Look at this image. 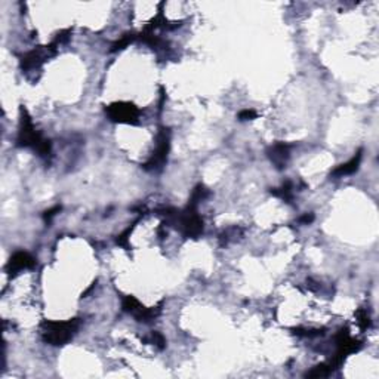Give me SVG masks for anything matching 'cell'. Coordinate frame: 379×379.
Segmentation results:
<instances>
[{
  "label": "cell",
  "instance_id": "6da1fadb",
  "mask_svg": "<svg viewBox=\"0 0 379 379\" xmlns=\"http://www.w3.org/2000/svg\"><path fill=\"white\" fill-rule=\"evenodd\" d=\"M22 117H21V129L18 135V145L21 147H31L34 148L40 156H47L50 154V142L44 139L33 126V122L27 113V110H21Z\"/></svg>",
  "mask_w": 379,
  "mask_h": 379
},
{
  "label": "cell",
  "instance_id": "7a4b0ae2",
  "mask_svg": "<svg viewBox=\"0 0 379 379\" xmlns=\"http://www.w3.org/2000/svg\"><path fill=\"white\" fill-rule=\"evenodd\" d=\"M79 319L67 322H43V341L50 345H64L76 335L79 329Z\"/></svg>",
  "mask_w": 379,
  "mask_h": 379
},
{
  "label": "cell",
  "instance_id": "3957f363",
  "mask_svg": "<svg viewBox=\"0 0 379 379\" xmlns=\"http://www.w3.org/2000/svg\"><path fill=\"white\" fill-rule=\"evenodd\" d=\"M169 222L179 227V230L184 233L185 237L197 239L203 233V219L197 213L196 206H191V205H188L185 211L176 212Z\"/></svg>",
  "mask_w": 379,
  "mask_h": 379
},
{
  "label": "cell",
  "instance_id": "277c9868",
  "mask_svg": "<svg viewBox=\"0 0 379 379\" xmlns=\"http://www.w3.org/2000/svg\"><path fill=\"white\" fill-rule=\"evenodd\" d=\"M105 113L116 123L136 125L139 122V110L130 102H114L105 108Z\"/></svg>",
  "mask_w": 379,
  "mask_h": 379
},
{
  "label": "cell",
  "instance_id": "5b68a950",
  "mask_svg": "<svg viewBox=\"0 0 379 379\" xmlns=\"http://www.w3.org/2000/svg\"><path fill=\"white\" fill-rule=\"evenodd\" d=\"M169 145H170V133L169 129H162L159 136H157V147L156 151L153 153L151 159L144 165V169L147 170H159L163 168V165L168 160V153H169Z\"/></svg>",
  "mask_w": 379,
  "mask_h": 379
},
{
  "label": "cell",
  "instance_id": "8992f818",
  "mask_svg": "<svg viewBox=\"0 0 379 379\" xmlns=\"http://www.w3.org/2000/svg\"><path fill=\"white\" fill-rule=\"evenodd\" d=\"M123 311L132 314L138 322H144V323H148L151 322L153 319H156L160 313H162V304L156 308H145L144 305H141V302L133 298V296H126L123 299Z\"/></svg>",
  "mask_w": 379,
  "mask_h": 379
},
{
  "label": "cell",
  "instance_id": "52a82bcc",
  "mask_svg": "<svg viewBox=\"0 0 379 379\" xmlns=\"http://www.w3.org/2000/svg\"><path fill=\"white\" fill-rule=\"evenodd\" d=\"M270 160L273 162V165L282 170L286 168L288 165V160H289V145L285 144V142H277L274 145H271L267 151Z\"/></svg>",
  "mask_w": 379,
  "mask_h": 379
},
{
  "label": "cell",
  "instance_id": "ba28073f",
  "mask_svg": "<svg viewBox=\"0 0 379 379\" xmlns=\"http://www.w3.org/2000/svg\"><path fill=\"white\" fill-rule=\"evenodd\" d=\"M36 265V259L27 253V252H16L12 255L6 270L10 273V274H16L18 271L21 270H25V268H33Z\"/></svg>",
  "mask_w": 379,
  "mask_h": 379
},
{
  "label": "cell",
  "instance_id": "9c48e42d",
  "mask_svg": "<svg viewBox=\"0 0 379 379\" xmlns=\"http://www.w3.org/2000/svg\"><path fill=\"white\" fill-rule=\"evenodd\" d=\"M362 157H363V150H359L357 154H356L351 160H348L347 163L338 166V168L332 172V176H335V178H342V176H347V175H353L354 172L359 170Z\"/></svg>",
  "mask_w": 379,
  "mask_h": 379
},
{
  "label": "cell",
  "instance_id": "30bf717a",
  "mask_svg": "<svg viewBox=\"0 0 379 379\" xmlns=\"http://www.w3.org/2000/svg\"><path fill=\"white\" fill-rule=\"evenodd\" d=\"M271 194L276 197H280L282 200H285L286 203H291L294 200V182L288 181L283 184L282 188H273Z\"/></svg>",
  "mask_w": 379,
  "mask_h": 379
},
{
  "label": "cell",
  "instance_id": "8fae6325",
  "mask_svg": "<svg viewBox=\"0 0 379 379\" xmlns=\"http://www.w3.org/2000/svg\"><path fill=\"white\" fill-rule=\"evenodd\" d=\"M208 196H209V191H208L203 185H197V187L194 188L193 194H191V199H190V203H188V205L197 208V205H199L202 200H205Z\"/></svg>",
  "mask_w": 379,
  "mask_h": 379
},
{
  "label": "cell",
  "instance_id": "7c38bea8",
  "mask_svg": "<svg viewBox=\"0 0 379 379\" xmlns=\"http://www.w3.org/2000/svg\"><path fill=\"white\" fill-rule=\"evenodd\" d=\"M138 39V36H135V34H126V36H123L120 40H117L116 43H113L111 44V49H110V52H117V50H122V49H125L127 44H130L133 40H136Z\"/></svg>",
  "mask_w": 379,
  "mask_h": 379
},
{
  "label": "cell",
  "instance_id": "4fadbf2b",
  "mask_svg": "<svg viewBox=\"0 0 379 379\" xmlns=\"http://www.w3.org/2000/svg\"><path fill=\"white\" fill-rule=\"evenodd\" d=\"M331 374H332L331 366H329L328 363H323V365L316 366L313 371H310V372L307 374V377H308V378H322V377H328V375H331Z\"/></svg>",
  "mask_w": 379,
  "mask_h": 379
},
{
  "label": "cell",
  "instance_id": "5bb4252c",
  "mask_svg": "<svg viewBox=\"0 0 379 379\" xmlns=\"http://www.w3.org/2000/svg\"><path fill=\"white\" fill-rule=\"evenodd\" d=\"M132 230H133V227H129L127 230H125V231L117 237V245H119V246H122V248H125V249H129V248H130V246H129V236H130Z\"/></svg>",
  "mask_w": 379,
  "mask_h": 379
},
{
  "label": "cell",
  "instance_id": "9a60e30c",
  "mask_svg": "<svg viewBox=\"0 0 379 379\" xmlns=\"http://www.w3.org/2000/svg\"><path fill=\"white\" fill-rule=\"evenodd\" d=\"M357 319H359L357 322H359V325H360L362 329H368V328L371 326V317H369L368 311L359 310V311H357Z\"/></svg>",
  "mask_w": 379,
  "mask_h": 379
},
{
  "label": "cell",
  "instance_id": "2e32d148",
  "mask_svg": "<svg viewBox=\"0 0 379 379\" xmlns=\"http://www.w3.org/2000/svg\"><path fill=\"white\" fill-rule=\"evenodd\" d=\"M151 342L159 348V350H163L165 348V345H166V341H165V338H163V335L162 334H159V332H154L153 335H151Z\"/></svg>",
  "mask_w": 379,
  "mask_h": 379
},
{
  "label": "cell",
  "instance_id": "e0dca14e",
  "mask_svg": "<svg viewBox=\"0 0 379 379\" xmlns=\"http://www.w3.org/2000/svg\"><path fill=\"white\" fill-rule=\"evenodd\" d=\"M256 117V111H253V110H243V111H240V114H239V119L240 120H252V119H255Z\"/></svg>",
  "mask_w": 379,
  "mask_h": 379
},
{
  "label": "cell",
  "instance_id": "ac0fdd59",
  "mask_svg": "<svg viewBox=\"0 0 379 379\" xmlns=\"http://www.w3.org/2000/svg\"><path fill=\"white\" fill-rule=\"evenodd\" d=\"M59 211H61V206H55L53 209H50V211H47V212L44 213V219L49 222V221H50V219H52V218H53V216H55Z\"/></svg>",
  "mask_w": 379,
  "mask_h": 379
},
{
  "label": "cell",
  "instance_id": "d6986e66",
  "mask_svg": "<svg viewBox=\"0 0 379 379\" xmlns=\"http://www.w3.org/2000/svg\"><path fill=\"white\" fill-rule=\"evenodd\" d=\"M313 221H314V215L313 213H310V215L305 213L302 218H299V222H302V224H311Z\"/></svg>",
  "mask_w": 379,
  "mask_h": 379
}]
</instances>
